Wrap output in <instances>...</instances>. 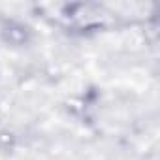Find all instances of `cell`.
<instances>
[{
    "label": "cell",
    "mask_w": 160,
    "mask_h": 160,
    "mask_svg": "<svg viewBox=\"0 0 160 160\" xmlns=\"http://www.w3.org/2000/svg\"><path fill=\"white\" fill-rule=\"evenodd\" d=\"M4 30H8V32L12 30V34H4V38H6V42H10V43H13V45H21V43H25L27 38H28L27 28L21 27V25H17V23H10Z\"/></svg>",
    "instance_id": "6da1fadb"
}]
</instances>
